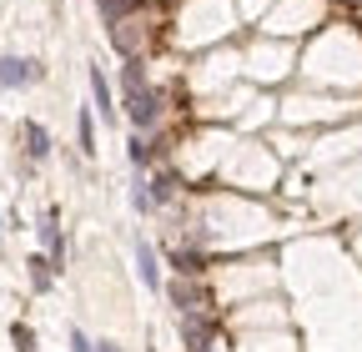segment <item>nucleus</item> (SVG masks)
Here are the masks:
<instances>
[{
	"label": "nucleus",
	"instance_id": "f257e3e1",
	"mask_svg": "<svg viewBox=\"0 0 362 352\" xmlns=\"http://www.w3.org/2000/svg\"><path fill=\"white\" fill-rule=\"evenodd\" d=\"M121 106H126V121H131L136 131H151V126L161 121V91L146 81L141 56L121 61Z\"/></svg>",
	"mask_w": 362,
	"mask_h": 352
},
{
	"label": "nucleus",
	"instance_id": "f03ea898",
	"mask_svg": "<svg viewBox=\"0 0 362 352\" xmlns=\"http://www.w3.org/2000/svg\"><path fill=\"white\" fill-rule=\"evenodd\" d=\"M45 66L35 56H0V86L6 91H25V86H40Z\"/></svg>",
	"mask_w": 362,
	"mask_h": 352
},
{
	"label": "nucleus",
	"instance_id": "7ed1b4c3",
	"mask_svg": "<svg viewBox=\"0 0 362 352\" xmlns=\"http://www.w3.org/2000/svg\"><path fill=\"white\" fill-rule=\"evenodd\" d=\"M161 292H166V302L176 307V312L181 317H187V312H202V307H206V287L197 282V277H171V282H161Z\"/></svg>",
	"mask_w": 362,
	"mask_h": 352
},
{
	"label": "nucleus",
	"instance_id": "20e7f679",
	"mask_svg": "<svg viewBox=\"0 0 362 352\" xmlns=\"http://www.w3.org/2000/svg\"><path fill=\"white\" fill-rule=\"evenodd\" d=\"M131 252H136V282H141L146 292H161V262H156V247H151L146 237H136Z\"/></svg>",
	"mask_w": 362,
	"mask_h": 352
},
{
	"label": "nucleus",
	"instance_id": "39448f33",
	"mask_svg": "<svg viewBox=\"0 0 362 352\" xmlns=\"http://www.w3.org/2000/svg\"><path fill=\"white\" fill-rule=\"evenodd\" d=\"M86 81H90V111H96V121H116V96H111V81L101 76V66H86Z\"/></svg>",
	"mask_w": 362,
	"mask_h": 352
},
{
	"label": "nucleus",
	"instance_id": "423d86ee",
	"mask_svg": "<svg viewBox=\"0 0 362 352\" xmlns=\"http://www.w3.org/2000/svg\"><path fill=\"white\" fill-rule=\"evenodd\" d=\"M40 247L51 252V262H56V272H61V262H66V237H61V216H56V206H45L40 211Z\"/></svg>",
	"mask_w": 362,
	"mask_h": 352
},
{
	"label": "nucleus",
	"instance_id": "0eeeda50",
	"mask_svg": "<svg viewBox=\"0 0 362 352\" xmlns=\"http://www.w3.org/2000/svg\"><path fill=\"white\" fill-rule=\"evenodd\" d=\"M181 337H187V352H211V322L202 312L181 317Z\"/></svg>",
	"mask_w": 362,
	"mask_h": 352
},
{
	"label": "nucleus",
	"instance_id": "6e6552de",
	"mask_svg": "<svg viewBox=\"0 0 362 352\" xmlns=\"http://www.w3.org/2000/svg\"><path fill=\"white\" fill-rule=\"evenodd\" d=\"M21 141H25V156H30V161H45V156H51V131H45L40 121H21Z\"/></svg>",
	"mask_w": 362,
	"mask_h": 352
},
{
	"label": "nucleus",
	"instance_id": "1a4fd4ad",
	"mask_svg": "<svg viewBox=\"0 0 362 352\" xmlns=\"http://www.w3.org/2000/svg\"><path fill=\"white\" fill-rule=\"evenodd\" d=\"M76 141H81V156H96L101 151L96 146V111H90V106L76 111Z\"/></svg>",
	"mask_w": 362,
	"mask_h": 352
},
{
	"label": "nucleus",
	"instance_id": "9d476101",
	"mask_svg": "<svg viewBox=\"0 0 362 352\" xmlns=\"http://www.w3.org/2000/svg\"><path fill=\"white\" fill-rule=\"evenodd\" d=\"M25 267H30V287H35V292H51V282H56V262H51V257L35 252Z\"/></svg>",
	"mask_w": 362,
	"mask_h": 352
},
{
	"label": "nucleus",
	"instance_id": "9b49d317",
	"mask_svg": "<svg viewBox=\"0 0 362 352\" xmlns=\"http://www.w3.org/2000/svg\"><path fill=\"white\" fill-rule=\"evenodd\" d=\"M166 262H171L181 277H206V257L202 252H166Z\"/></svg>",
	"mask_w": 362,
	"mask_h": 352
},
{
	"label": "nucleus",
	"instance_id": "f8f14e48",
	"mask_svg": "<svg viewBox=\"0 0 362 352\" xmlns=\"http://www.w3.org/2000/svg\"><path fill=\"white\" fill-rule=\"evenodd\" d=\"M126 196H131V206H136V211H156V206H151V187H146V176H141V171L131 176V187H126Z\"/></svg>",
	"mask_w": 362,
	"mask_h": 352
},
{
	"label": "nucleus",
	"instance_id": "ddd939ff",
	"mask_svg": "<svg viewBox=\"0 0 362 352\" xmlns=\"http://www.w3.org/2000/svg\"><path fill=\"white\" fill-rule=\"evenodd\" d=\"M96 11H101V20H106V25H116V20H126V16H131V0H96Z\"/></svg>",
	"mask_w": 362,
	"mask_h": 352
},
{
	"label": "nucleus",
	"instance_id": "4468645a",
	"mask_svg": "<svg viewBox=\"0 0 362 352\" xmlns=\"http://www.w3.org/2000/svg\"><path fill=\"white\" fill-rule=\"evenodd\" d=\"M11 342H16V352H35V332H30V322H11Z\"/></svg>",
	"mask_w": 362,
	"mask_h": 352
},
{
	"label": "nucleus",
	"instance_id": "2eb2a0df",
	"mask_svg": "<svg viewBox=\"0 0 362 352\" xmlns=\"http://www.w3.org/2000/svg\"><path fill=\"white\" fill-rule=\"evenodd\" d=\"M126 151H131V166H136V171H141V166L151 161V146H146V136H131V141H126Z\"/></svg>",
	"mask_w": 362,
	"mask_h": 352
},
{
	"label": "nucleus",
	"instance_id": "dca6fc26",
	"mask_svg": "<svg viewBox=\"0 0 362 352\" xmlns=\"http://www.w3.org/2000/svg\"><path fill=\"white\" fill-rule=\"evenodd\" d=\"M71 352H96V342H90L81 327H71Z\"/></svg>",
	"mask_w": 362,
	"mask_h": 352
},
{
	"label": "nucleus",
	"instance_id": "f3484780",
	"mask_svg": "<svg viewBox=\"0 0 362 352\" xmlns=\"http://www.w3.org/2000/svg\"><path fill=\"white\" fill-rule=\"evenodd\" d=\"M96 352H126L121 342H96Z\"/></svg>",
	"mask_w": 362,
	"mask_h": 352
},
{
	"label": "nucleus",
	"instance_id": "a211bd4d",
	"mask_svg": "<svg viewBox=\"0 0 362 352\" xmlns=\"http://www.w3.org/2000/svg\"><path fill=\"white\" fill-rule=\"evenodd\" d=\"M0 237H6V216H0Z\"/></svg>",
	"mask_w": 362,
	"mask_h": 352
}]
</instances>
